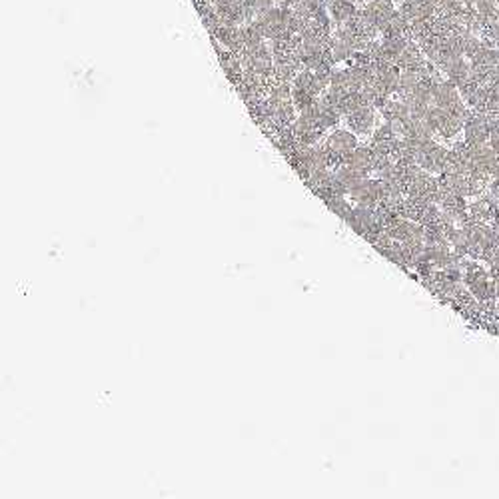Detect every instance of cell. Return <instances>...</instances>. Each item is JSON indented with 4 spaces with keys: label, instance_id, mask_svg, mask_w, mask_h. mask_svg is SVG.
<instances>
[{
    "label": "cell",
    "instance_id": "obj_1",
    "mask_svg": "<svg viewBox=\"0 0 499 499\" xmlns=\"http://www.w3.org/2000/svg\"><path fill=\"white\" fill-rule=\"evenodd\" d=\"M327 154H330V166L332 164H344L346 154L356 148V136L349 130H334L324 142Z\"/></svg>",
    "mask_w": 499,
    "mask_h": 499
},
{
    "label": "cell",
    "instance_id": "obj_2",
    "mask_svg": "<svg viewBox=\"0 0 499 499\" xmlns=\"http://www.w3.org/2000/svg\"><path fill=\"white\" fill-rule=\"evenodd\" d=\"M400 12L410 22L430 21L435 16V0H402Z\"/></svg>",
    "mask_w": 499,
    "mask_h": 499
},
{
    "label": "cell",
    "instance_id": "obj_3",
    "mask_svg": "<svg viewBox=\"0 0 499 499\" xmlns=\"http://www.w3.org/2000/svg\"><path fill=\"white\" fill-rule=\"evenodd\" d=\"M327 11L336 24H344L358 12V6L354 0H334L332 4H327Z\"/></svg>",
    "mask_w": 499,
    "mask_h": 499
},
{
    "label": "cell",
    "instance_id": "obj_4",
    "mask_svg": "<svg viewBox=\"0 0 499 499\" xmlns=\"http://www.w3.org/2000/svg\"><path fill=\"white\" fill-rule=\"evenodd\" d=\"M346 122L352 130L358 132V134H364V132L369 130V126L374 122V114H371V110L368 106H361V108L349 112L346 116Z\"/></svg>",
    "mask_w": 499,
    "mask_h": 499
},
{
    "label": "cell",
    "instance_id": "obj_5",
    "mask_svg": "<svg viewBox=\"0 0 499 499\" xmlns=\"http://www.w3.org/2000/svg\"><path fill=\"white\" fill-rule=\"evenodd\" d=\"M315 100H318V96L310 94L308 90H302V88L292 86V102H293V106H296V110H298V112H304V110L312 108V106L315 104Z\"/></svg>",
    "mask_w": 499,
    "mask_h": 499
}]
</instances>
